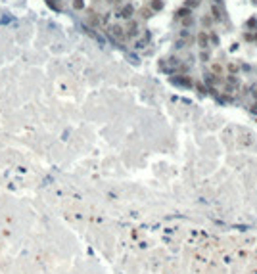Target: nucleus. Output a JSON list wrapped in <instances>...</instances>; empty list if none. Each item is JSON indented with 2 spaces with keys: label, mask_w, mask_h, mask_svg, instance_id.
I'll return each mask as SVG.
<instances>
[{
  "label": "nucleus",
  "mask_w": 257,
  "mask_h": 274,
  "mask_svg": "<svg viewBox=\"0 0 257 274\" xmlns=\"http://www.w3.org/2000/svg\"><path fill=\"white\" fill-rule=\"evenodd\" d=\"M109 35L115 36L117 40H123L125 39V33H123V29L121 27H117V25H113V27H109Z\"/></svg>",
  "instance_id": "1"
},
{
  "label": "nucleus",
  "mask_w": 257,
  "mask_h": 274,
  "mask_svg": "<svg viewBox=\"0 0 257 274\" xmlns=\"http://www.w3.org/2000/svg\"><path fill=\"white\" fill-rule=\"evenodd\" d=\"M127 35L129 36H136V35H138V27H136L134 21H130V25L127 27Z\"/></svg>",
  "instance_id": "2"
},
{
  "label": "nucleus",
  "mask_w": 257,
  "mask_h": 274,
  "mask_svg": "<svg viewBox=\"0 0 257 274\" xmlns=\"http://www.w3.org/2000/svg\"><path fill=\"white\" fill-rule=\"evenodd\" d=\"M198 42H200L202 48H205V46H207V35H205V33H200V36H198Z\"/></svg>",
  "instance_id": "3"
},
{
  "label": "nucleus",
  "mask_w": 257,
  "mask_h": 274,
  "mask_svg": "<svg viewBox=\"0 0 257 274\" xmlns=\"http://www.w3.org/2000/svg\"><path fill=\"white\" fill-rule=\"evenodd\" d=\"M130 14H133V8L130 6H125L121 10V17H130Z\"/></svg>",
  "instance_id": "4"
},
{
  "label": "nucleus",
  "mask_w": 257,
  "mask_h": 274,
  "mask_svg": "<svg viewBox=\"0 0 257 274\" xmlns=\"http://www.w3.org/2000/svg\"><path fill=\"white\" fill-rule=\"evenodd\" d=\"M73 6H75L77 10H81L83 6H85V2H83V0H75V2H73Z\"/></svg>",
  "instance_id": "5"
}]
</instances>
